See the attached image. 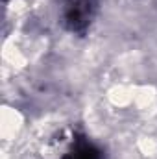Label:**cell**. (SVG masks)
<instances>
[{"mask_svg": "<svg viewBox=\"0 0 157 159\" xmlns=\"http://www.w3.org/2000/svg\"><path fill=\"white\" fill-rule=\"evenodd\" d=\"M98 11V0H63V24L72 34H85Z\"/></svg>", "mask_w": 157, "mask_h": 159, "instance_id": "1", "label": "cell"}, {"mask_svg": "<svg viewBox=\"0 0 157 159\" xmlns=\"http://www.w3.org/2000/svg\"><path fill=\"white\" fill-rule=\"evenodd\" d=\"M65 159H100V152L85 139H78L76 144L72 146V152L67 154Z\"/></svg>", "mask_w": 157, "mask_h": 159, "instance_id": "2", "label": "cell"}]
</instances>
